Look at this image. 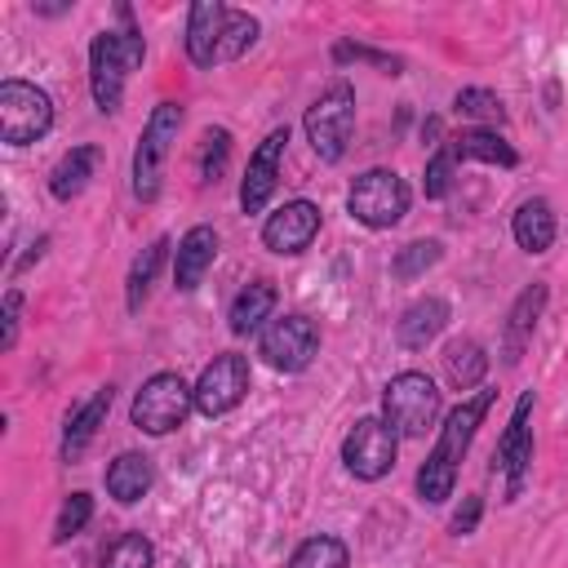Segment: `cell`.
Listing matches in <instances>:
<instances>
[{
    "mask_svg": "<svg viewBox=\"0 0 568 568\" xmlns=\"http://www.w3.org/2000/svg\"><path fill=\"white\" fill-rule=\"evenodd\" d=\"M493 399H497V390H475L470 399H462L444 417L439 439H435L430 457L417 470V497L422 501H448L453 497L457 466H462V457H466V448H470V439H475V430H479V422H484V413H488Z\"/></svg>",
    "mask_w": 568,
    "mask_h": 568,
    "instance_id": "cell-1",
    "label": "cell"
},
{
    "mask_svg": "<svg viewBox=\"0 0 568 568\" xmlns=\"http://www.w3.org/2000/svg\"><path fill=\"white\" fill-rule=\"evenodd\" d=\"M142 58H146V44H142V31H133V27L93 36V44H89V89H93L98 111H120L124 80H129L133 67H142Z\"/></svg>",
    "mask_w": 568,
    "mask_h": 568,
    "instance_id": "cell-2",
    "label": "cell"
},
{
    "mask_svg": "<svg viewBox=\"0 0 568 568\" xmlns=\"http://www.w3.org/2000/svg\"><path fill=\"white\" fill-rule=\"evenodd\" d=\"M306 138H311V151L320 160H342L346 155V142H351V129H355V89L346 80H333L311 106H306Z\"/></svg>",
    "mask_w": 568,
    "mask_h": 568,
    "instance_id": "cell-3",
    "label": "cell"
},
{
    "mask_svg": "<svg viewBox=\"0 0 568 568\" xmlns=\"http://www.w3.org/2000/svg\"><path fill=\"white\" fill-rule=\"evenodd\" d=\"M178 129H182V106L178 102H160L151 111V120L142 124V138H138V151H133V195L142 204H151L160 195L164 155L178 142Z\"/></svg>",
    "mask_w": 568,
    "mask_h": 568,
    "instance_id": "cell-4",
    "label": "cell"
},
{
    "mask_svg": "<svg viewBox=\"0 0 568 568\" xmlns=\"http://www.w3.org/2000/svg\"><path fill=\"white\" fill-rule=\"evenodd\" d=\"M195 408V386H186L178 373H155L142 382V390L133 395V426L146 435H169L186 422V413Z\"/></svg>",
    "mask_w": 568,
    "mask_h": 568,
    "instance_id": "cell-5",
    "label": "cell"
},
{
    "mask_svg": "<svg viewBox=\"0 0 568 568\" xmlns=\"http://www.w3.org/2000/svg\"><path fill=\"white\" fill-rule=\"evenodd\" d=\"M382 413H386V426L395 435L417 439L439 417V390H435V382L426 373H399L382 390Z\"/></svg>",
    "mask_w": 568,
    "mask_h": 568,
    "instance_id": "cell-6",
    "label": "cell"
},
{
    "mask_svg": "<svg viewBox=\"0 0 568 568\" xmlns=\"http://www.w3.org/2000/svg\"><path fill=\"white\" fill-rule=\"evenodd\" d=\"M346 209H351L355 222H364L373 231H386L408 213V182L395 169H368L351 182Z\"/></svg>",
    "mask_w": 568,
    "mask_h": 568,
    "instance_id": "cell-7",
    "label": "cell"
},
{
    "mask_svg": "<svg viewBox=\"0 0 568 568\" xmlns=\"http://www.w3.org/2000/svg\"><path fill=\"white\" fill-rule=\"evenodd\" d=\"M49 129H53L49 93L27 80H4L0 84V138L9 146H27V142H40Z\"/></svg>",
    "mask_w": 568,
    "mask_h": 568,
    "instance_id": "cell-8",
    "label": "cell"
},
{
    "mask_svg": "<svg viewBox=\"0 0 568 568\" xmlns=\"http://www.w3.org/2000/svg\"><path fill=\"white\" fill-rule=\"evenodd\" d=\"M395 448H399V439H395V430L386 426V417H359L351 430H346V439H342V462H346V470L355 475V479H382V475H390V466H395Z\"/></svg>",
    "mask_w": 568,
    "mask_h": 568,
    "instance_id": "cell-9",
    "label": "cell"
},
{
    "mask_svg": "<svg viewBox=\"0 0 568 568\" xmlns=\"http://www.w3.org/2000/svg\"><path fill=\"white\" fill-rule=\"evenodd\" d=\"M257 351H262V359H266L271 368H280V373H302V368L315 359V351H320V333H315V324H311L306 315H280V320H271V324L262 328Z\"/></svg>",
    "mask_w": 568,
    "mask_h": 568,
    "instance_id": "cell-10",
    "label": "cell"
},
{
    "mask_svg": "<svg viewBox=\"0 0 568 568\" xmlns=\"http://www.w3.org/2000/svg\"><path fill=\"white\" fill-rule=\"evenodd\" d=\"M244 390H248V359L235 355V351H226V355H217L200 373V382H195V408L204 417H222V413H231L244 399Z\"/></svg>",
    "mask_w": 568,
    "mask_h": 568,
    "instance_id": "cell-11",
    "label": "cell"
},
{
    "mask_svg": "<svg viewBox=\"0 0 568 568\" xmlns=\"http://www.w3.org/2000/svg\"><path fill=\"white\" fill-rule=\"evenodd\" d=\"M528 417H532V390L519 395V404L510 413V426H506V435L493 453V475L506 470V497H519V488L528 479V466H532V426H528Z\"/></svg>",
    "mask_w": 568,
    "mask_h": 568,
    "instance_id": "cell-12",
    "label": "cell"
},
{
    "mask_svg": "<svg viewBox=\"0 0 568 568\" xmlns=\"http://www.w3.org/2000/svg\"><path fill=\"white\" fill-rule=\"evenodd\" d=\"M284 146H288V129H271V133L262 138V146L248 155V169H244V182H240V209H244V213H262L266 200L275 195L280 164H284Z\"/></svg>",
    "mask_w": 568,
    "mask_h": 568,
    "instance_id": "cell-13",
    "label": "cell"
},
{
    "mask_svg": "<svg viewBox=\"0 0 568 568\" xmlns=\"http://www.w3.org/2000/svg\"><path fill=\"white\" fill-rule=\"evenodd\" d=\"M320 235V209L311 204V200H288V204H280L266 222H262V244L271 248V253H302V248H311V240Z\"/></svg>",
    "mask_w": 568,
    "mask_h": 568,
    "instance_id": "cell-14",
    "label": "cell"
},
{
    "mask_svg": "<svg viewBox=\"0 0 568 568\" xmlns=\"http://www.w3.org/2000/svg\"><path fill=\"white\" fill-rule=\"evenodd\" d=\"M226 13H231V9L217 4V0H200V4H191V13H186V53H191L195 67H213V62H217Z\"/></svg>",
    "mask_w": 568,
    "mask_h": 568,
    "instance_id": "cell-15",
    "label": "cell"
},
{
    "mask_svg": "<svg viewBox=\"0 0 568 568\" xmlns=\"http://www.w3.org/2000/svg\"><path fill=\"white\" fill-rule=\"evenodd\" d=\"M213 257H217V231H213V226H191V231L178 240L173 284H178L182 293H191V288L204 280V271L213 266Z\"/></svg>",
    "mask_w": 568,
    "mask_h": 568,
    "instance_id": "cell-16",
    "label": "cell"
},
{
    "mask_svg": "<svg viewBox=\"0 0 568 568\" xmlns=\"http://www.w3.org/2000/svg\"><path fill=\"white\" fill-rule=\"evenodd\" d=\"M541 311H546V284H528V288L515 297L510 315H506V342H501V359H506V364H519V355H524V346H528V337H532Z\"/></svg>",
    "mask_w": 568,
    "mask_h": 568,
    "instance_id": "cell-17",
    "label": "cell"
},
{
    "mask_svg": "<svg viewBox=\"0 0 568 568\" xmlns=\"http://www.w3.org/2000/svg\"><path fill=\"white\" fill-rule=\"evenodd\" d=\"M448 302L444 297H422V302H413L404 315H399V324H395V337H399V346L404 351H422L426 342H435L439 337V328L448 324Z\"/></svg>",
    "mask_w": 568,
    "mask_h": 568,
    "instance_id": "cell-18",
    "label": "cell"
},
{
    "mask_svg": "<svg viewBox=\"0 0 568 568\" xmlns=\"http://www.w3.org/2000/svg\"><path fill=\"white\" fill-rule=\"evenodd\" d=\"M151 457L146 453H120L111 466H106V493L120 501V506H133L146 497L151 488Z\"/></svg>",
    "mask_w": 568,
    "mask_h": 568,
    "instance_id": "cell-19",
    "label": "cell"
},
{
    "mask_svg": "<svg viewBox=\"0 0 568 568\" xmlns=\"http://www.w3.org/2000/svg\"><path fill=\"white\" fill-rule=\"evenodd\" d=\"M111 399H115V390L102 386L89 404H80V408L67 417V435H62V457H67V462H75V457L84 453V444L98 435V426H102L106 413H111Z\"/></svg>",
    "mask_w": 568,
    "mask_h": 568,
    "instance_id": "cell-20",
    "label": "cell"
},
{
    "mask_svg": "<svg viewBox=\"0 0 568 568\" xmlns=\"http://www.w3.org/2000/svg\"><path fill=\"white\" fill-rule=\"evenodd\" d=\"M510 231H515V244H519L524 253H546V248L555 244V213H550V204H546L541 195H537V200H524V204L515 209Z\"/></svg>",
    "mask_w": 568,
    "mask_h": 568,
    "instance_id": "cell-21",
    "label": "cell"
},
{
    "mask_svg": "<svg viewBox=\"0 0 568 568\" xmlns=\"http://www.w3.org/2000/svg\"><path fill=\"white\" fill-rule=\"evenodd\" d=\"M271 311H275V284H271V280L244 284V288L235 293V302H231V333H240V337L257 333V328L271 320Z\"/></svg>",
    "mask_w": 568,
    "mask_h": 568,
    "instance_id": "cell-22",
    "label": "cell"
},
{
    "mask_svg": "<svg viewBox=\"0 0 568 568\" xmlns=\"http://www.w3.org/2000/svg\"><path fill=\"white\" fill-rule=\"evenodd\" d=\"M448 146H453L457 160H484V164H501V169H515L519 164L515 146L501 133H493V129H462Z\"/></svg>",
    "mask_w": 568,
    "mask_h": 568,
    "instance_id": "cell-23",
    "label": "cell"
},
{
    "mask_svg": "<svg viewBox=\"0 0 568 568\" xmlns=\"http://www.w3.org/2000/svg\"><path fill=\"white\" fill-rule=\"evenodd\" d=\"M484 373H488V355H484V346H479L475 337H453V342L444 346V377H448L457 390L479 386Z\"/></svg>",
    "mask_w": 568,
    "mask_h": 568,
    "instance_id": "cell-24",
    "label": "cell"
},
{
    "mask_svg": "<svg viewBox=\"0 0 568 568\" xmlns=\"http://www.w3.org/2000/svg\"><path fill=\"white\" fill-rule=\"evenodd\" d=\"M93 164H98V146H71V151L53 164V173H49V191H53V200H75V195L89 186Z\"/></svg>",
    "mask_w": 568,
    "mask_h": 568,
    "instance_id": "cell-25",
    "label": "cell"
},
{
    "mask_svg": "<svg viewBox=\"0 0 568 568\" xmlns=\"http://www.w3.org/2000/svg\"><path fill=\"white\" fill-rule=\"evenodd\" d=\"M164 253H169V240L160 235V240H155V244H146V248H142V257L133 262V271H129V311H142V302H146V293H151V280H155V271H160Z\"/></svg>",
    "mask_w": 568,
    "mask_h": 568,
    "instance_id": "cell-26",
    "label": "cell"
},
{
    "mask_svg": "<svg viewBox=\"0 0 568 568\" xmlns=\"http://www.w3.org/2000/svg\"><path fill=\"white\" fill-rule=\"evenodd\" d=\"M346 564L351 555L337 537H306L288 559V568H346Z\"/></svg>",
    "mask_w": 568,
    "mask_h": 568,
    "instance_id": "cell-27",
    "label": "cell"
},
{
    "mask_svg": "<svg viewBox=\"0 0 568 568\" xmlns=\"http://www.w3.org/2000/svg\"><path fill=\"white\" fill-rule=\"evenodd\" d=\"M226 160H231V133L226 129H204V138L195 146V173H200V182H217L222 169H226Z\"/></svg>",
    "mask_w": 568,
    "mask_h": 568,
    "instance_id": "cell-28",
    "label": "cell"
},
{
    "mask_svg": "<svg viewBox=\"0 0 568 568\" xmlns=\"http://www.w3.org/2000/svg\"><path fill=\"white\" fill-rule=\"evenodd\" d=\"M151 564H155V550L142 532H120L102 555V568H151Z\"/></svg>",
    "mask_w": 568,
    "mask_h": 568,
    "instance_id": "cell-29",
    "label": "cell"
},
{
    "mask_svg": "<svg viewBox=\"0 0 568 568\" xmlns=\"http://www.w3.org/2000/svg\"><path fill=\"white\" fill-rule=\"evenodd\" d=\"M253 40H257V18H253V13L231 9V13H226V27H222V49H217V62H231V58L248 53V49H253Z\"/></svg>",
    "mask_w": 568,
    "mask_h": 568,
    "instance_id": "cell-30",
    "label": "cell"
},
{
    "mask_svg": "<svg viewBox=\"0 0 568 568\" xmlns=\"http://www.w3.org/2000/svg\"><path fill=\"white\" fill-rule=\"evenodd\" d=\"M444 257V244L439 240H413V244H404L399 253H395V262H390V271H395V280H417L426 266H435Z\"/></svg>",
    "mask_w": 568,
    "mask_h": 568,
    "instance_id": "cell-31",
    "label": "cell"
},
{
    "mask_svg": "<svg viewBox=\"0 0 568 568\" xmlns=\"http://www.w3.org/2000/svg\"><path fill=\"white\" fill-rule=\"evenodd\" d=\"M453 111L466 115V120H484V124H501L506 120V106H501V98L493 89H462L453 98Z\"/></svg>",
    "mask_w": 568,
    "mask_h": 568,
    "instance_id": "cell-32",
    "label": "cell"
},
{
    "mask_svg": "<svg viewBox=\"0 0 568 568\" xmlns=\"http://www.w3.org/2000/svg\"><path fill=\"white\" fill-rule=\"evenodd\" d=\"M89 515H93V497H89V493H71V497L62 501V510H58L53 541H58V546H62V541H71V537L89 524Z\"/></svg>",
    "mask_w": 568,
    "mask_h": 568,
    "instance_id": "cell-33",
    "label": "cell"
},
{
    "mask_svg": "<svg viewBox=\"0 0 568 568\" xmlns=\"http://www.w3.org/2000/svg\"><path fill=\"white\" fill-rule=\"evenodd\" d=\"M453 164H457L453 146H439V151L430 155V164H426V178H422V191H426V200H439V195H448V186H453Z\"/></svg>",
    "mask_w": 568,
    "mask_h": 568,
    "instance_id": "cell-34",
    "label": "cell"
},
{
    "mask_svg": "<svg viewBox=\"0 0 568 568\" xmlns=\"http://www.w3.org/2000/svg\"><path fill=\"white\" fill-rule=\"evenodd\" d=\"M333 58L337 62H373V67H382L386 75H399V58H390V53H377V49H364V44H337L333 49Z\"/></svg>",
    "mask_w": 568,
    "mask_h": 568,
    "instance_id": "cell-35",
    "label": "cell"
},
{
    "mask_svg": "<svg viewBox=\"0 0 568 568\" xmlns=\"http://www.w3.org/2000/svg\"><path fill=\"white\" fill-rule=\"evenodd\" d=\"M18 311H22V293L9 288L4 293V337H0L4 351H13V342H18Z\"/></svg>",
    "mask_w": 568,
    "mask_h": 568,
    "instance_id": "cell-36",
    "label": "cell"
},
{
    "mask_svg": "<svg viewBox=\"0 0 568 568\" xmlns=\"http://www.w3.org/2000/svg\"><path fill=\"white\" fill-rule=\"evenodd\" d=\"M479 510H484V501H479V497L470 493V497L462 501V510L453 515V532H457V537H466V532H475V524H479Z\"/></svg>",
    "mask_w": 568,
    "mask_h": 568,
    "instance_id": "cell-37",
    "label": "cell"
}]
</instances>
